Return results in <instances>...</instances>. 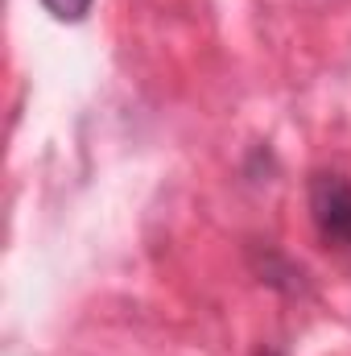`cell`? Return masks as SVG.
Instances as JSON below:
<instances>
[{
	"label": "cell",
	"mask_w": 351,
	"mask_h": 356,
	"mask_svg": "<svg viewBox=\"0 0 351 356\" xmlns=\"http://www.w3.org/2000/svg\"><path fill=\"white\" fill-rule=\"evenodd\" d=\"M310 220L327 249L351 253V178L339 170H318L310 178Z\"/></svg>",
	"instance_id": "1"
},
{
	"label": "cell",
	"mask_w": 351,
	"mask_h": 356,
	"mask_svg": "<svg viewBox=\"0 0 351 356\" xmlns=\"http://www.w3.org/2000/svg\"><path fill=\"white\" fill-rule=\"evenodd\" d=\"M257 356H281V353H277V348H261Z\"/></svg>",
	"instance_id": "4"
},
{
	"label": "cell",
	"mask_w": 351,
	"mask_h": 356,
	"mask_svg": "<svg viewBox=\"0 0 351 356\" xmlns=\"http://www.w3.org/2000/svg\"><path fill=\"white\" fill-rule=\"evenodd\" d=\"M257 273H261L264 286H273V290H285V294H298L302 290V269L289 266L273 245H264V261L257 266Z\"/></svg>",
	"instance_id": "2"
},
{
	"label": "cell",
	"mask_w": 351,
	"mask_h": 356,
	"mask_svg": "<svg viewBox=\"0 0 351 356\" xmlns=\"http://www.w3.org/2000/svg\"><path fill=\"white\" fill-rule=\"evenodd\" d=\"M42 8H46L54 21L75 25V21H83V17L91 13V0H42Z\"/></svg>",
	"instance_id": "3"
}]
</instances>
